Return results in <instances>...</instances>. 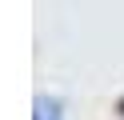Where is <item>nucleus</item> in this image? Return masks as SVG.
<instances>
[{
    "instance_id": "f257e3e1",
    "label": "nucleus",
    "mask_w": 124,
    "mask_h": 120,
    "mask_svg": "<svg viewBox=\"0 0 124 120\" xmlns=\"http://www.w3.org/2000/svg\"><path fill=\"white\" fill-rule=\"evenodd\" d=\"M36 120H60V104L56 100H36Z\"/></svg>"
}]
</instances>
